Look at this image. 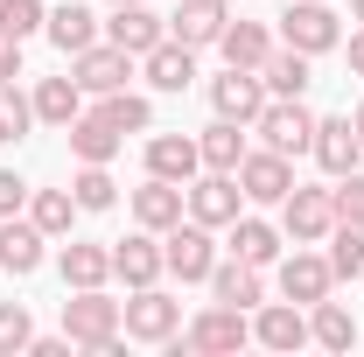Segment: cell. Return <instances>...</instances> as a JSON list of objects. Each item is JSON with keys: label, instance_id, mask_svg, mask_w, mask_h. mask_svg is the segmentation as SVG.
Segmentation results:
<instances>
[{"label": "cell", "instance_id": "cell-10", "mask_svg": "<svg viewBox=\"0 0 364 357\" xmlns=\"http://www.w3.org/2000/svg\"><path fill=\"white\" fill-rule=\"evenodd\" d=\"M245 211V189H238V176H210L203 182H189V218L196 224H210V231H231V218Z\"/></svg>", "mask_w": 364, "mask_h": 357}, {"label": "cell", "instance_id": "cell-8", "mask_svg": "<svg viewBox=\"0 0 364 357\" xmlns=\"http://www.w3.org/2000/svg\"><path fill=\"white\" fill-rule=\"evenodd\" d=\"M70 78L85 85V98H105V91H127V78H134V56H127L119 43H105V36H98L91 49H77V56H70Z\"/></svg>", "mask_w": 364, "mask_h": 357}, {"label": "cell", "instance_id": "cell-24", "mask_svg": "<svg viewBox=\"0 0 364 357\" xmlns=\"http://www.w3.org/2000/svg\"><path fill=\"white\" fill-rule=\"evenodd\" d=\"M43 36L63 49V56H77V49H91V43H98V14H91L85 0H63V7H49Z\"/></svg>", "mask_w": 364, "mask_h": 357}, {"label": "cell", "instance_id": "cell-27", "mask_svg": "<svg viewBox=\"0 0 364 357\" xmlns=\"http://www.w3.org/2000/svg\"><path fill=\"white\" fill-rule=\"evenodd\" d=\"M56 267H63V287H105V280H112V245H91V238H70Z\"/></svg>", "mask_w": 364, "mask_h": 357}, {"label": "cell", "instance_id": "cell-14", "mask_svg": "<svg viewBox=\"0 0 364 357\" xmlns=\"http://www.w3.org/2000/svg\"><path fill=\"white\" fill-rule=\"evenodd\" d=\"M161 273H168V260H161V231H134V238L112 245V280H127V287H154Z\"/></svg>", "mask_w": 364, "mask_h": 357}, {"label": "cell", "instance_id": "cell-23", "mask_svg": "<svg viewBox=\"0 0 364 357\" xmlns=\"http://www.w3.org/2000/svg\"><path fill=\"white\" fill-rule=\"evenodd\" d=\"M280 245H287V231H280V224H267V218H245V211L231 218V252H238V260H252L259 273H267L273 260H280Z\"/></svg>", "mask_w": 364, "mask_h": 357}, {"label": "cell", "instance_id": "cell-37", "mask_svg": "<svg viewBox=\"0 0 364 357\" xmlns=\"http://www.w3.org/2000/svg\"><path fill=\"white\" fill-rule=\"evenodd\" d=\"M43 21H49V7H43V0H0V36L28 43V36H36Z\"/></svg>", "mask_w": 364, "mask_h": 357}, {"label": "cell", "instance_id": "cell-47", "mask_svg": "<svg viewBox=\"0 0 364 357\" xmlns=\"http://www.w3.org/2000/svg\"><path fill=\"white\" fill-rule=\"evenodd\" d=\"M358 280H364V273H358Z\"/></svg>", "mask_w": 364, "mask_h": 357}, {"label": "cell", "instance_id": "cell-21", "mask_svg": "<svg viewBox=\"0 0 364 357\" xmlns=\"http://www.w3.org/2000/svg\"><path fill=\"white\" fill-rule=\"evenodd\" d=\"M140 63H147V85H154V91H189V85H196V49L176 43V36H168V43H154Z\"/></svg>", "mask_w": 364, "mask_h": 357}, {"label": "cell", "instance_id": "cell-3", "mask_svg": "<svg viewBox=\"0 0 364 357\" xmlns=\"http://www.w3.org/2000/svg\"><path fill=\"white\" fill-rule=\"evenodd\" d=\"M176 343L182 351H196V357H231V351H245L252 343V322H245V309H203L189 329H176Z\"/></svg>", "mask_w": 364, "mask_h": 357}, {"label": "cell", "instance_id": "cell-29", "mask_svg": "<svg viewBox=\"0 0 364 357\" xmlns=\"http://www.w3.org/2000/svg\"><path fill=\"white\" fill-rule=\"evenodd\" d=\"M196 147H203V169H218V176H238V161L252 154V147H245V127H238V119H210Z\"/></svg>", "mask_w": 364, "mask_h": 357}, {"label": "cell", "instance_id": "cell-30", "mask_svg": "<svg viewBox=\"0 0 364 357\" xmlns=\"http://www.w3.org/2000/svg\"><path fill=\"white\" fill-rule=\"evenodd\" d=\"M309 343H322V351H350V343H358V315L322 294L316 309H309Z\"/></svg>", "mask_w": 364, "mask_h": 357}, {"label": "cell", "instance_id": "cell-22", "mask_svg": "<svg viewBox=\"0 0 364 357\" xmlns=\"http://www.w3.org/2000/svg\"><path fill=\"white\" fill-rule=\"evenodd\" d=\"M43 245H49V238L28 218H0V267L14 273V280H28V273L43 267Z\"/></svg>", "mask_w": 364, "mask_h": 357}, {"label": "cell", "instance_id": "cell-6", "mask_svg": "<svg viewBox=\"0 0 364 357\" xmlns=\"http://www.w3.org/2000/svg\"><path fill=\"white\" fill-rule=\"evenodd\" d=\"M280 231L294 238V245H322L329 231H336V203H329V189H287L280 196Z\"/></svg>", "mask_w": 364, "mask_h": 357}, {"label": "cell", "instance_id": "cell-5", "mask_svg": "<svg viewBox=\"0 0 364 357\" xmlns=\"http://www.w3.org/2000/svg\"><path fill=\"white\" fill-rule=\"evenodd\" d=\"M119 329H127L134 343H176L182 302L161 294V280H154V287H134V302H127V315H119Z\"/></svg>", "mask_w": 364, "mask_h": 357}, {"label": "cell", "instance_id": "cell-11", "mask_svg": "<svg viewBox=\"0 0 364 357\" xmlns=\"http://www.w3.org/2000/svg\"><path fill=\"white\" fill-rule=\"evenodd\" d=\"M105 43H119L127 56H147L154 43H168V21H161L147 0H127V7H112V21H105Z\"/></svg>", "mask_w": 364, "mask_h": 357}, {"label": "cell", "instance_id": "cell-4", "mask_svg": "<svg viewBox=\"0 0 364 357\" xmlns=\"http://www.w3.org/2000/svg\"><path fill=\"white\" fill-rule=\"evenodd\" d=\"M252 134L267 140L273 154H287V161H294V154H309V140H316V112H309L301 98H267V105H259V119H252Z\"/></svg>", "mask_w": 364, "mask_h": 357}, {"label": "cell", "instance_id": "cell-31", "mask_svg": "<svg viewBox=\"0 0 364 357\" xmlns=\"http://www.w3.org/2000/svg\"><path fill=\"white\" fill-rule=\"evenodd\" d=\"M77 112H85V85L77 78H43L36 85V119L43 127H70Z\"/></svg>", "mask_w": 364, "mask_h": 357}, {"label": "cell", "instance_id": "cell-7", "mask_svg": "<svg viewBox=\"0 0 364 357\" xmlns=\"http://www.w3.org/2000/svg\"><path fill=\"white\" fill-rule=\"evenodd\" d=\"M161 260H168V273L176 280H210V267H218V245H210V224H168L161 231Z\"/></svg>", "mask_w": 364, "mask_h": 357}, {"label": "cell", "instance_id": "cell-1", "mask_svg": "<svg viewBox=\"0 0 364 357\" xmlns=\"http://www.w3.org/2000/svg\"><path fill=\"white\" fill-rule=\"evenodd\" d=\"M119 315H127V302H112L105 287H70V302H63V336H70L77 351H119Z\"/></svg>", "mask_w": 364, "mask_h": 357}, {"label": "cell", "instance_id": "cell-46", "mask_svg": "<svg viewBox=\"0 0 364 357\" xmlns=\"http://www.w3.org/2000/svg\"><path fill=\"white\" fill-rule=\"evenodd\" d=\"M112 7H127V0H112Z\"/></svg>", "mask_w": 364, "mask_h": 357}, {"label": "cell", "instance_id": "cell-15", "mask_svg": "<svg viewBox=\"0 0 364 357\" xmlns=\"http://www.w3.org/2000/svg\"><path fill=\"white\" fill-rule=\"evenodd\" d=\"M182 211H189V182L147 176L134 189V224H140V231H168V224H182Z\"/></svg>", "mask_w": 364, "mask_h": 357}, {"label": "cell", "instance_id": "cell-41", "mask_svg": "<svg viewBox=\"0 0 364 357\" xmlns=\"http://www.w3.org/2000/svg\"><path fill=\"white\" fill-rule=\"evenodd\" d=\"M14 78H21V43L0 36V85H14Z\"/></svg>", "mask_w": 364, "mask_h": 357}, {"label": "cell", "instance_id": "cell-12", "mask_svg": "<svg viewBox=\"0 0 364 357\" xmlns=\"http://www.w3.org/2000/svg\"><path fill=\"white\" fill-rule=\"evenodd\" d=\"M329 252H309V245H294L287 260H280V294L287 302H301V309H316L322 294H329Z\"/></svg>", "mask_w": 364, "mask_h": 357}, {"label": "cell", "instance_id": "cell-2", "mask_svg": "<svg viewBox=\"0 0 364 357\" xmlns=\"http://www.w3.org/2000/svg\"><path fill=\"white\" fill-rule=\"evenodd\" d=\"M280 43L301 49V56H329V49H343V21H336L329 0H287V14H280Z\"/></svg>", "mask_w": 364, "mask_h": 357}, {"label": "cell", "instance_id": "cell-33", "mask_svg": "<svg viewBox=\"0 0 364 357\" xmlns=\"http://www.w3.org/2000/svg\"><path fill=\"white\" fill-rule=\"evenodd\" d=\"M77 211H112L119 203V182H112V161H77V182H70Z\"/></svg>", "mask_w": 364, "mask_h": 357}, {"label": "cell", "instance_id": "cell-26", "mask_svg": "<svg viewBox=\"0 0 364 357\" xmlns=\"http://www.w3.org/2000/svg\"><path fill=\"white\" fill-rule=\"evenodd\" d=\"M63 134H70V154H77V161H112V154L127 147V134H119L105 112H77Z\"/></svg>", "mask_w": 364, "mask_h": 357}, {"label": "cell", "instance_id": "cell-45", "mask_svg": "<svg viewBox=\"0 0 364 357\" xmlns=\"http://www.w3.org/2000/svg\"><path fill=\"white\" fill-rule=\"evenodd\" d=\"M350 14H358V21H364V0H350Z\"/></svg>", "mask_w": 364, "mask_h": 357}, {"label": "cell", "instance_id": "cell-42", "mask_svg": "<svg viewBox=\"0 0 364 357\" xmlns=\"http://www.w3.org/2000/svg\"><path fill=\"white\" fill-rule=\"evenodd\" d=\"M70 351H77L70 336H36V343H28V357H70Z\"/></svg>", "mask_w": 364, "mask_h": 357}, {"label": "cell", "instance_id": "cell-39", "mask_svg": "<svg viewBox=\"0 0 364 357\" xmlns=\"http://www.w3.org/2000/svg\"><path fill=\"white\" fill-rule=\"evenodd\" d=\"M329 203H336V224H364V176H358V169H350V176H336Z\"/></svg>", "mask_w": 364, "mask_h": 357}, {"label": "cell", "instance_id": "cell-40", "mask_svg": "<svg viewBox=\"0 0 364 357\" xmlns=\"http://www.w3.org/2000/svg\"><path fill=\"white\" fill-rule=\"evenodd\" d=\"M21 211H28V182L14 169H0V218H21Z\"/></svg>", "mask_w": 364, "mask_h": 357}, {"label": "cell", "instance_id": "cell-19", "mask_svg": "<svg viewBox=\"0 0 364 357\" xmlns=\"http://www.w3.org/2000/svg\"><path fill=\"white\" fill-rule=\"evenodd\" d=\"M210 294H218L225 309H259V302H267V280H259L252 260H238V252H231V260L210 267Z\"/></svg>", "mask_w": 364, "mask_h": 357}, {"label": "cell", "instance_id": "cell-20", "mask_svg": "<svg viewBox=\"0 0 364 357\" xmlns=\"http://www.w3.org/2000/svg\"><path fill=\"white\" fill-rule=\"evenodd\" d=\"M196 169H203V147H196L189 134H154V140H147V176L196 182Z\"/></svg>", "mask_w": 364, "mask_h": 357}, {"label": "cell", "instance_id": "cell-38", "mask_svg": "<svg viewBox=\"0 0 364 357\" xmlns=\"http://www.w3.org/2000/svg\"><path fill=\"white\" fill-rule=\"evenodd\" d=\"M28 343H36V322H28V309H21V302H0V357L28 351Z\"/></svg>", "mask_w": 364, "mask_h": 357}, {"label": "cell", "instance_id": "cell-28", "mask_svg": "<svg viewBox=\"0 0 364 357\" xmlns=\"http://www.w3.org/2000/svg\"><path fill=\"white\" fill-rule=\"evenodd\" d=\"M267 49H273V28H267V21H225V36H218V56L238 63V70H259Z\"/></svg>", "mask_w": 364, "mask_h": 357}, {"label": "cell", "instance_id": "cell-17", "mask_svg": "<svg viewBox=\"0 0 364 357\" xmlns=\"http://www.w3.org/2000/svg\"><path fill=\"white\" fill-rule=\"evenodd\" d=\"M309 154L322 161V176L336 182V176H350L364 161V140H358V127L350 119H316V140H309Z\"/></svg>", "mask_w": 364, "mask_h": 357}, {"label": "cell", "instance_id": "cell-43", "mask_svg": "<svg viewBox=\"0 0 364 357\" xmlns=\"http://www.w3.org/2000/svg\"><path fill=\"white\" fill-rule=\"evenodd\" d=\"M350 78H364V28L350 36Z\"/></svg>", "mask_w": 364, "mask_h": 357}, {"label": "cell", "instance_id": "cell-34", "mask_svg": "<svg viewBox=\"0 0 364 357\" xmlns=\"http://www.w3.org/2000/svg\"><path fill=\"white\" fill-rule=\"evenodd\" d=\"M98 112H105L119 134H154V98H140V91H105Z\"/></svg>", "mask_w": 364, "mask_h": 357}, {"label": "cell", "instance_id": "cell-9", "mask_svg": "<svg viewBox=\"0 0 364 357\" xmlns=\"http://www.w3.org/2000/svg\"><path fill=\"white\" fill-rule=\"evenodd\" d=\"M259 105H267L259 70H238V63H225V78H210V112H218V119L252 127V119H259Z\"/></svg>", "mask_w": 364, "mask_h": 357}, {"label": "cell", "instance_id": "cell-35", "mask_svg": "<svg viewBox=\"0 0 364 357\" xmlns=\"http://www.w3.org/2000/svg\"><path fill=\"white\" fill-rule=\"evenodd\" d=\"M329 273L336 280H358L364 273V224H336L329 231Z\"/></svg>", "mask_w": 364, "mask_h": 357}, {"label": "cell", "instance_id": "cell-16", "mask_svg": "<svg viewBox=\"0 0 364 357\" xmlns=\"http://www.w3.org/2000/svg\"><path fill=\"white\" fill-rule=\"evenodd\" d=\"M252 343H267V351H301L309 343V309L301 302H259V322H252Z\"/></svg>", "mask_w": 364, "mask_h": 357}, {"label": "cell", "instance_id": "cell-36", "mask_svg": "<svg viewBox=\"0 0 364 357\" xmlns=\"http://www.w3.org/2000/svg\"><path fill=\"white\" fill-rule=\"evenodd\" d=\"M28 127H36V98L21 85H0V140L14 147V140H28Z\"/></svg>", "mask_w": 364, "mask_h": 357}, {"label": "cell", "instance_id": "cell-32", "mask_svg": "<svg viewBox=\"0 0 364 357\" xmlns=\"http://www.w3.org/2000/svg\"><path fill=\"white\" fill-rule=\"evenodd\" d=\"M28 224H36L43 238H70V224H77V196H70V189H28Z\"/></svg>", "mask_w": 364, "mask_h": 357}, {"label": "cell", "instance_id": "cell-13", "mask_svg": "<svg viewBox=\"0 0 364 357\" xmlns=\"http://www.w3.org/2000/svg\"><path fill=\"white\" fill-rule=\"evenodd\" d=\"M238 189H245V203H280V196L294 189V161L273 154V147H259V154L238 161Z\"/></svg>", "mask_w": 364, "mask_h": 357}, {"label": "cell", "instance_id": "cell-44", "mask_svg": "<svg viewBox=\"0 0 364 357\" xmlns=\"http://www.w3.org/2000/svg\"><path fill=\"white\" fill-rule=\"evenodd\" d=\"M350 127H358V140H364V105H358V112H350Z\"/></svg>", "mask_w": 364, "mask_h": 357}, {"label": "cell", "instance_id": "cell-18", "mask_svg": "<svg viewBox=\"0 0 364 357\" xmlns=\"http://www.w3.org/2000/svg\"><path fill=\"white\" fill-rule=\"evenodd\" d=\"M225 0H176V14H168V36L189 49H218V36H225Z\"/></svg>", "mask_w": 364, "mask_h": 357}, {"label": "cell", "instance_id": "cell-25", "mask_svg": "<svg viewBox=\"0 0 364 357\" xmlns=\"http://www.w3.org/2000/svg\"><path fill=\"white\" fill-rule=\"evenodd\" d=\"M309 63H316V56H301V49L273 43V49H267V63H259V85H267V98H301V91H309Z\"/></svg>", "mask_w": 364, "mask_h": 357}]
</instances>
